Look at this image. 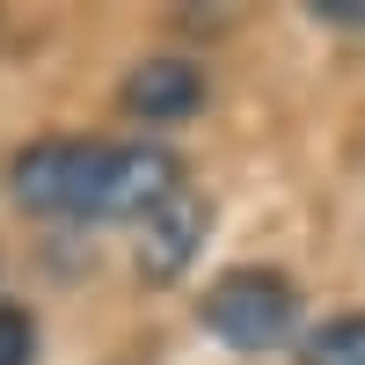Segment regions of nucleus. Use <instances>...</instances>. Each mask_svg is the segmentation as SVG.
<instances>
[{"label": "nucleus", "mask_w": 365, "mask_h": 365, "mask_svg": "<svg viewBox=\"0 0 365 365\" xmlns=\"http://www.w3.org/2000/svg\"><path fill=\"white\" fill-rule=\"evenodd\" d=\"M205 234H212V197L168 190V197L139 220V249H132L139 278H146V285H175L182 270L205 256Z\"/></svg>", "instance_id": "obj_3"}, {"label": "nucleus", "mask_w": 365, "mask_h": 365, "mask_svg": "<svg viewBox=\"0 0 365 365\" xmlns=\"http://www.w3.org/2000/svg\"><path fill=\"white\" fill-rule=\"evenodd\" d=\"M29 358H37V322L15 299H0V365H29Z\"/></svg>", "instance_id": "obj_7"}, {"label": "nucleus", "mask_w": 365, "mask_h": 365, "mask_svg": "<svg viewBox=\"0 0 365 365\" xmlns=\"http://www.w3.org/2000/svg\"><path fill=\"white\" fill-rule=\"evenodd\" d=\"M168 190H182V168L168 146L154 139H125V146H96V168H88V197L81 220H146Z\"/></svg>", "instance_id": "obj_2"}, {"label": "nucleus", "mask_w": 365, "mask_h": 365, "mask_svg": "<svg viewBox=\"0 0 365 365\" xmlns=\"http://www.w3.org/2000/svg\"><path fill=\"white\" fill-rule=\"evenodd\" d=\"M314 15H329V22H365V0H314Z\"/></svg>", "instance_id": "obj_8"}, {"label": "nucleus", "mask_w": 365, "mask_h": 365, "mask_svg": "<svg viewBox=\"0 0 365 365\" xmlns=\"http://www.w3.org/2000/svg\"><path fill=\"white\" fill-rule=\"evenodd\" d=\"M88 168H96V146L81 139H37L8 161V197L22 212H81L88 197Z\"/></svg>", "instance_id": "obj_4"}, {"label": "nucleus", "mask_w": 365, "mask_h": 365, "mask_svg": "<svg viewBox=\"0 0 365 365\" xmlns=\"http://www.w3.org/2000/svg\"><path fill=\"white\" fill-rule=\"evenodd\" d=\"M205 329L220 336L227 351H278L292 329H299V292H292V278L285 270H263V263H241V270H227V278H212V292H205Z\"/></svg>", "instance_id": "obj_1"}, {"label": "nucleus", "mask_w": 365, "mask_h": 365, "mask_svg": "<svg viewBox=\"0 0 365 365\" xmlns=\"http://www.w3.org/2000/svg\"><path fill=\"white\" fill-rule=\"evenodd\" d=\"M197 103H205V73L190 58H139L125 73V110L139 125H182Z\"/></svg>", "instance_id": "obj_5"}, {"label": "nucleus", "mask_w": 365, "mask_h": 365, "mask_svg": "<svg viewBox=\"0 0 365 365\" xmlns=\"http://www.w3.org/2000/svg\"><path fill=\"white\" fill-rule=\"evenodd\" d=\"M299 365H365V314H329L299 336Z\"/></svg>", "instance_id": "obj_6"}]
</instances>
